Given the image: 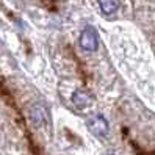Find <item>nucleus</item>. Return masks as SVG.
Segmentation results:
<instances>
[{
	"label": "nucleus",
	"instance_id": "nucleus-1",
	"mask_svg": "<svg viewBox=\"0 0 155 155\" xmlns=\"http://www.w3.org/2000/svg\"><path fill=\"white\" fill-rule=\"evenodd\" d=\"M80 45L86 52H96L99 47V33L94 27H85L80 33Z\"/></svg>",
	"mask_w": 155,
	"mask_h": 155
},
{
	"label": "nucleus",
	"instance_id": "nucleus-2",
	"mask_svg": "<svg viewBox=\"0 0 155 155\" xmlns=\"http://www.w3.org/2000/svg\"><path fill=\"white\" fill-rule=\"evenodd\" d=\"M88 129L97 138H104V136H107L110 125H108V121L102 114H94L88 119Z\"/></svg>",
	"mask_w": 155,
	"mask_h": 155
},
{
	"label": "nucleus",
	"instance_id": "nucleus-3",
	"mask_svg": "<svg viewBox=\"0 0 155 155\" xmlns=\"http://www.w3.org/2000/svg\"><path fill=\"white\" fill-rule=\"evenodd\" d=\"M72 104L78 110H85L91 104H93V97H91L86 91L83 89H77L74 94H72Z\"/></svg>",
	"mask_w": 155,
	"mask_h": 155
},
{
	"label": "nucleus",
	"instance_id": "nucleus-4",
	"mask_svg": "<svg viewBox=\"0 0 155 155\" xmlns=\"http://www.w3.org/2000/svg\"><path fill=\"white\" fill-rule=\"evenodd\" d=\"M99 6L104 14H113L119 8V0H99Z\"/></svg>",
	"mask_w": 155,
	"mask_h": 155
}]
</instances>
